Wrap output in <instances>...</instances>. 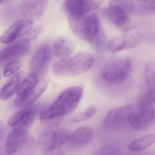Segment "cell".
<instances>
[{
    "label": "cell",
    "mask_w": 155,
    "mask_h": 155,
    "mask_svg": "<svg viewBox=\"0 0 155 155\" xmlns=\"http://www.w3.org/2000/svg\"><path fill=\"white\" fill-rule=\"evenodd\" d=\"M83 92V87L79 85L64 90L50 107L41 113V121L52 120L72 113L81 101Z\"/></svg>",
    "instance_id": "obj_1"
},
{
    "label": "cell",
    "mask_w": 155,
    "mask_h": 155,
    "mask_svg": "<svg viewBox=\"0 0 155 155\" xmlns=\"http://www.w3.org/2000/svg\"><path fill=\"white\" fill-rule=\"evenodd\" d=\"M94 61V58L90 54L79 53L56 62L53 67V72L63 77L77 76L90 70Z\"/></svg>",
    "instance_id": "obj_2"
},
{
    "label": "cell",
    "mask_w": 155,
    "mask_h": 155,
    "mask_svg": "<svg viewBox=\"0 0 155 155\" xmlns=\"http://www.w3.org/2000/svg\"><path fill=\"white\" fill-rule=\"evenodd\" d=\"M103 14L120 31H128L134 28L131 23L133 14L129 0H110L109 6L104 10Z\"/></svg>",
    "instance_id": "obj_3"
},
{
    "label": "cell",
    "mask_w": 155,
    "mask_h": 155,
    "mask_svg": "<svg viewBox=\"0 0 155 155\" xmlns=\"http://www.w3.org/2000/svg\"><path fill=\"white\" fill-rule=\"evenodd\" d=\"M132 70V63L129 58H116L106 64L101 75L109 84H117L125 82L130 76Z\"/></svg>",
    "instance_id": "obj_4"
},
{
    "label": "cell",
    "mask_w": 155,
    "mask_h": 155,
    "mask_svg": "<svg viewBox=\"0 0 155 155\" xmlns=\"http://www.w3.org/2000/svg\"><path fill=\"white\" fill-rule=\"evenodd\" d=\"M71 134L64 129L44 132L38 137V144L43 151L51 152L67 143Z\"/></svg>",
    "instance_id": "obj_5"
},
{
    "label": "cell",
    "mask_w": 155,
    "mask_h": 155,
    "mask_svg": "<svg viewBox=\"0 0 155 155\" xmlns=\"http://www.w3.org/2000/svg\"><path fill=\"white\" fill-rule=\"evenodd\" d=\"M99 5L95 0H65L64 7L69 18H80L93 13Z\"/></svg>",
    "instance_id": "obj_6"
},
{
    "label": "cell",
    "mask_w": 155,
    "mask_h": 155,
    "mask_svg": "<svg viewBox=\"0 0 155 155\" xmlns=\"http://www.w3.org/2000/svg\"><path fill=\"white\" fill-rule=\"evenodd\" d=\"M35 110L29 106L17 111L12 115L8 121V124L13 131L27 132L34 121Z\"/></svg>",
    "instance_id": "obj_7"
},
{
    "label": "cell",
    "mask_w": 155,
    "mask_h": 155,
    "mask_svg": "<svg viewBox=\"0 0 155 155\" xmlns=\"http://www.w3.org/2000/svg\"><path fill=\"white\" fill-rule=\"evenodd\" d=\"M154 118V110L151 107L134 108L128 115L127 123L135 130H143L150 125Z\"/></svg>",
    "instance_id": "obj_8"
},
{
    "label": "cell",
    "mask_w": 155,
    "mask_h": 155,
    "mask_svg": "<svg viewBox=\"0 0 155 155\" xmlns=\"http://www.w3.org/2000/svg\"><path fill=\"white\" fill-rule=\"evenodd\" d=\"M32 20L25 19L19 20L10 26L0 37V41L3 44L11 43L16 39L28 34L32 29Z\"/></svg>",
    "instance_id": "obj_9"
},
{
    "label": "cell",
    "mask_w": 155,
    "mask_h": 155,
    "mask_svg": "<svg viewBox=\"0 0 155 155\" xmlns=\"http://www.w3.org/2000/svg\"><path fill=\"white\" fill-rule=\"evenodd\" d=\"M31 48L30 40L25 38L13 43L0 51V61L16 60L27 54Z\"/></svg>",
    "instance_id": "obj_10"
},
{
    "label": "cell",
    "mask_w": 155,
    "mask_h": 155,
    "mask_svg": "<svg viewBox=\"0 0 155 155\" xmlns=\"http://www.w3.org/2000/svg\"><path fill=\"white\" fill-rule=\"evenodd\" d=\"M134 109L132 106L127 105L110 110L103 120V125L110 129H117L122 127L127 123L128 115Z\"/></svg>",
    "instance_id": "obj_11"
},
{
    "label": "cell",
    "mask_w": 155,
    "mask_h": 155,
    "mask_svg": "<svg viewBox=\"0 0 155 155\" xmlns=\"http://www.w3.org/2000/svg\"><path fill=\"white\" fill-rule=\"evenodd\" d=\"M29 140L27 132L13 131L8 134L5 142L0 147V155H13L20 150Z\"/></svg>",
    "instance_id": "obj_12"
},
{
    "label": "cell",
    "mask_w": 155,
    "mask_h": 155,
    "mask_svg": "<svg viewBox=\"0 0 155 155\" xmlns=\"http://www.w3.org/2000/svg\"><path fill=\"white\" fill-rule=\"evenodd\" d=\"M52 57L50 46L45 45L39 47L35 52L31 63V71L35 75L43 74L48 68Z\"/></svg>",
    "instance_id": "obj_13"
},
{
    "label": "cell",
    "mask_w": 155,
    "mask_h": 155,
    "mask_svg": "<svg viewBox=\"0 0 155 155\" xmlns=\"http://www.w3.org/2000/svg\"><path fill=\"white\" fill-rule=\"evenodd\" d=\"M48 0H23L21 12L26 19L37 20L44 13Z\"/></svg>",
    "instance_id": "obj_14"
},
{
    "label": "cell",
    "mask_w": 155,
    "mask_h": 155,
    "mask_svg": "<svg viewBox=\"0 0 155 155\" xmlns=\"http://www.w3.org/2000/svg\"><path fill=\"white\" fill-rule=\"evenodd\" d=\"M140 36L136 35L125 34L117 36L111 40L107 45L108 50L116 52L124 50L133 49L139 44Z\"/></svg>",
    "instance_id": "obj_15"
},
{
    "label": "cell",
    "mask_w": 155,
    "mask_h": 155,
    "mask_svg": "<svg viewBox=\"0 0 155 155\" xmlns=\"http://www.w3.org/2000/svg\"><path fill=\"white\" fill-rule=\"evenodd\" d=\"M93 137L92 129L88 127H83L71 134L67 143L71 149H81L91 142Z\"/></svg>",
    "instance_id": "obj_16"
},
{
    "label": "cell",
    "mask_w": 155,
    "mask_h": 155,
    "mask_svg": "<svg viewBox=\"0 0 155 155\" xmlns=\"http://www.w3.org/2000/svg\"><path fill=\"white\" fill-rule=\"evenodd\" d=\"M47 87V83L45 80L39 81L33 90L24 97H17L14 102L15 107H20L29 106L36 101L44 93Z\"/></svg>",
    "instance_id": "obj_17"
},
{
    "label": "cell",
    "mask_w": 155,
    "mask_h": 155,
    "mask_svg": "<svg viewBox=\"0 0 155 155\" xmlns=\"http://www.w3.org/2000/svg\"><path fill=\"white\" fill-rule=\"evenodd\" d=\"M74 50L73 43L65 38H59L55 41L54 45V53L57 58L61 60L69 57Z\"/></svg>",
    "instance_id": "obj_18"
},
{
    "label": "cell",
    "mask_w": 155,
    "mask_h": 155,
    "mask_svg": "<svg viewBox=\"0 0 155 155\" xmlns=\"http://www.w3.org/2000/svg\"><path fill=\"white\" fill-rule=\"evenodd\" d=\"M21 75L20 73L16 74L8 80L0 90V98L7 100L12 96L17 91L20 84Z\"/></svg>",
    "instance_id": "obj_19"
},
{
    "label": "cell",
    "mask_w": 155,
    "mask_h": 155,
    "mask_svg": "<svg viewBox=\"0 0 155 155\" xmlns=\"http://www.w3.org/2000/svg\"><path fill=\"white\" fill-rule=\"evenodd\" d=\"M155 143V133L144 136L132 141L127 146V149L133 152H139L145 150Z\"/></svg>",
    "instance_id": "obj_20"
},
{
    "label": "cell",
    "mask_w": 155,
    "mask_h": 155,
    "mask_svg": "<svg viewBox=\"0 0 155 155\" xmlns=\"http://www.w3.org/2000/svg\"><path fill=\"white\" fill-rule=\"evenodd\" d=\"M38 82L37 75L31 74L19 86L16 91L17 97H24L27 95L33 90Z\"/></svg>",
    "instance_id": "obj_21"
},
{
    "label": "cell",
    "mask_w": 155,
    "mask_h": 155,
    "mask_svg": "<svg viewBox=\"0 0 155 155\" xmlns=\"http://www.w3.org/2000/svg\"><path fill=\"white\" fill-rule=\"evenodd\" d=\"M145 77L147 90H155V64L149 61L145 66Z\"/></svg>",
    "instance_id": "obj_22"
},
{
    "label": "cell",
    "mask_w": 155,
    "mask_h": 155,
    "mask_svg": "<svg viewBox=\"0 0 155 155\" xmlns=\"http://www.w3.org/2000/svg\"><path fill=\"white\" fill-rule=\"evenodd\" d=\"M155 103V90H147L140 97L137 108L150 107Z\"/></svg>",
    "instance_id": "obj_23"
},
{
    "label": "cell",
    "mask_w": 155,
    "mask_h": 155,
    "mask_svg": "<svg viewBox=\"0 0 155 155\" xmlns=\"http://www.w3.org/2000/svg\"><path fill=\"white\" fill-rule=\"evenodd\" d=\"M96 112V107L94 106L89 107L82 113L74 117L71 119V122L73 123H78L86 121L92 117Z\"/></svg>",
    "instance_id": "obj_24"
},
{
    "label": "cell",
    "mask_w": 155,
    "mask_h": 155,
    "mask_svg": "<svg viewBox=\"0 0 155 155\" xmlns=\"http://www.w3.org/2000/svg\"><path fill=\"white\" fill-rule=\"evenodd\" d=\"M22 63L20 61L14 60L5 64L4 68L3 74L5 77H8L15 74L21 67Z\"/></svg>",
    "instance_id": "obj_25"
},
{
    "label": "cell",
    "mask_w": 155,
    "mask_h": 155,
    "mask_svg": "<svg viewBox=\"0 0 155 155\" xmlns=\"http://www.w3.org/2000/svg\"><path fill=\"white\" fill-rule=\"evenodd\" d=\"M41 31V28L40 27H36L34 29H32L31 31L26 35L25 39L29 40H33L37 37Z\"/></svg>",
    "instance_id": "obj_26"
},
{
    "label": "cell",
    "mask_w": 155,
    "mask_h": 155,
    "mask_svg": "<svg viewBox=\"0 0 155 155\" xmlns=\"http://www.w3.org/2000/svg\"><path fill=\"white\" fill-rule=\"evenodd\" d=\"M5 127L2 121H0V142L2 141L5 133Z\"/></svg>",
    "instance_id": "obj_27"
},
{
    "label": "cell",
    "mask_w": 155,
    "mask_h": 155,
    "mask_svg": "<svg viewBox=\"0 0 155 155\" xmlns=\"http://www.w3.org/2000/svg\"><path fill=\"white\" fill-rule=\"evenodd\" d=\"M149 4L152 11L155 14V0H150Z\"/></svg>",
    "instance_id": "obj_28"
},
{
    "label": "cell",
    "mask_w": 155,
    "mask_h": 155,
    "mask_svg": "<svg viewBox=\"0 0 155 155\" xmlns=\"http://www.w3.org/2000/svg\"><path fill=\"white\" fill-rule=\"evenodd\" d=\"M136 1H141V2H147V1H149V0H136Z\"/></svg>",
    "instance_id": "obj_29"
},
{
    "label": "cell",
    "mask_w": 155,
    "mask_h": 155,
    "mask_svg": "<svg viewBox=\"0 0 155 155\" xmlns=\"http://www.w3.org/2000/svg\"><path fill=\"white\" fill-rule=\"evenodd\" d=\"M6 1V0H0V3L3 2H5V1Z\"/></svg>",
    "instance_id": "obj_30"
},
{
    "label": "cell",
    "mask_w": 155,
    "mask_h": 155,
    "mask_svg": "<svg viewBox=\"0 0 155 155\" xmlns=\"http://www.w3.org/2000/svg\"><path fill=\"white\" fill-rule=\"evenodd\" d=\"M0 78H1V76H0Z\"/></svg>",
    "instance_id": "obj_31"
}]
</instances>
